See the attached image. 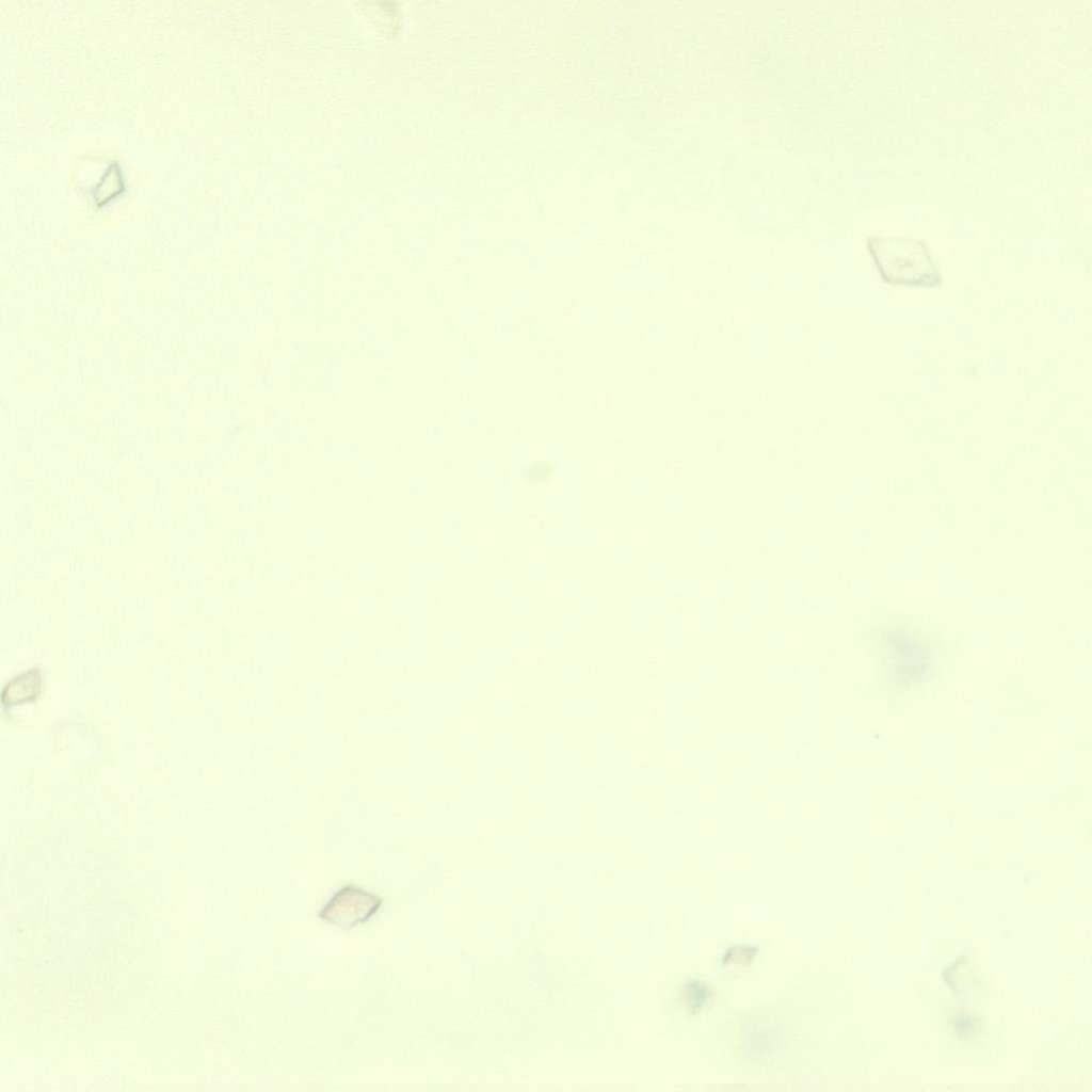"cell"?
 Masks as SVG:
<instances>
[{"mask_svg": "<svg viewBox=\"0 0 1092 1092\" xmlns=\"http://www.w3.org/2000/svg\"><path fill=\"white\" fill-rule=\"evenodd\" d=\"M41 672L37 669L29 670L13 678L2 692V697L7 696L9 705H19L29 702L37 696L41 689Z\"/></svg>", "mask_w": 1092, "mask_h": 1092, "instance_id": "cell-3", "label": "cell"}, {"mask_svg": "<svg viewBox=\"0 0 1092 1092\" xmlns=\"http://www.w3.org/2000/svg\"><path fill=\"white\" fill-rule=\"evenodd\" d=\"M384 899L355 884L339 887L319 910L318 917L342 930L367 922L382 908Z\"/></svg>", "mask_w": 1092, "mask_h": 1092, "instance_id": "cell-2", "label": "cell"}, {"mask_svg": "<svg viewBox=\"0 0 1092 1092\" xmlns=\"http://www.w3.org/2000/svg\"><path fill=\"white\" fill-rule=\"evenodd\" d=\"M115 168H116V165L115 166H110L107 170V172L105 173V175L101 178V180L99 181V183L97 184V187H96L95 196L99 197L101 199V202H103L106 198H109L110 196L114 195L112 193V191L114 193H116L118 191V188L121 187L119 174L116 175L111 180V176H113V173H114Z\"/></svg>", "mask_w": 1092, "mask_h": 1092, "instance_id": "cell-4", "label": "cell"}, {"mask_svg": "<svg viewBox=\"0 0 1092 1092\" xmlns=\"http://www.w3.org/2000/svg\"><path fill=\"white\" fill-rule=\"evenodd\" d=\"M867 248L882 279L892 286L935 288L941 272L924 241L912 237L872 236Z\"/></svg>", "mask_w": 1092, "mask_h": 1092, "instance_id": "cell-1", "label": "cell"}]
</instances>
